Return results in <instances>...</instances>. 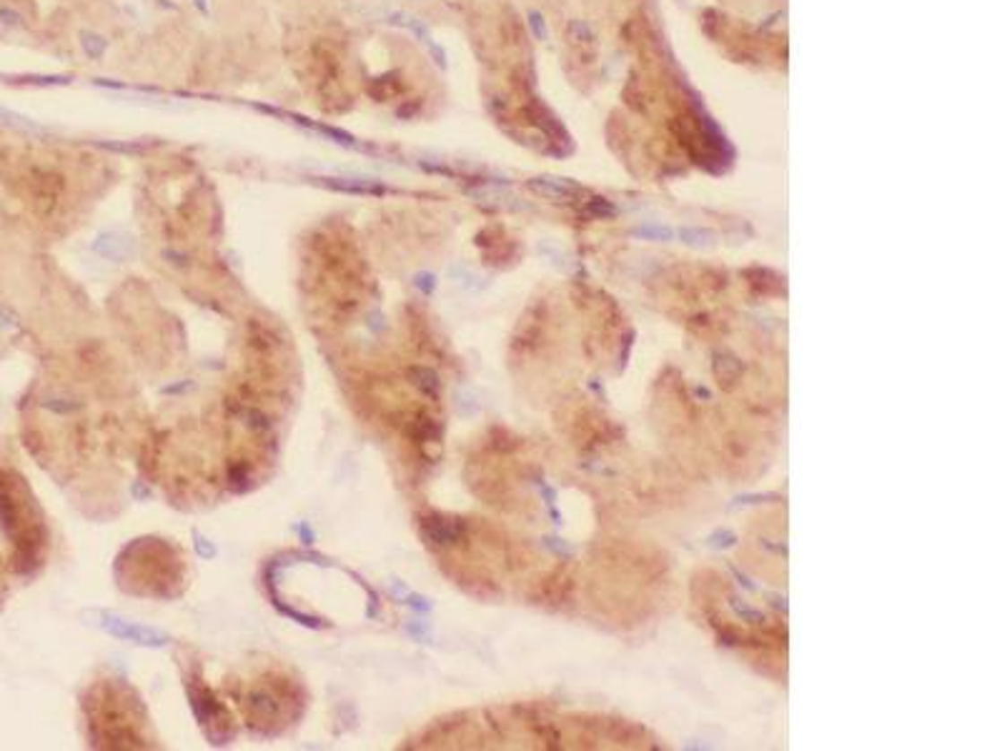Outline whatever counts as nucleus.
Returning <instances> with one entry per match:
<instances>
[{"label": "nucleus", "instance_id": "obj_2", "mask_svg": "<svg viewBox=\"0 0 1002 751\" xmlns=\"http://www.w3.org/2000/svg\"><path fill=\"white\" fill-rule=\"evenodd\" d=\"M103 618H106V621H100L103 629L108 631V634H113V636H118V639H125V642L146 643V646H160V643L168 642V636L156 629L135 626V624H128V621H121V618L116 617H103Z\"/></svg>", "mask_w": 1002, "mask_h": 751}, {"label": "nucleus", "instance_id": "obj_1", "mask_svg": "<svg viewBox=\"0 0 1002 751\" xmlns=\"http://www.w3.org/2000/svg\"><path fill=\"white\" fill-rule=\"evenodd\" d=\"M0 529L21 561H36L46 546V529L28 486L18 473L0 469Z\"/></svg>", "mask_w": 1002, "mask_h": 751}, {"label": "nucleus", "instance_id": "obj_8", "mask_svg": "<svg viewBox=\"0 0 1002 751\" xmlns=\"http://www.w3.org/2000/svg\"><path fill=\"white\" fill-rule=\"evenodd\" d=\"M679 236H682V241L689 243V246H709V243H712V233H709V230L682 229L679 230Z\"/></svg>", "mask_w": 1002, "mask_h": 751}, {"label": "nucleus", "instance_id": "obj_6", "mask_svg": "<svg viewBox=\"0 0 1002 751\" xmlns=\"http://www.w3.org/2000/svg\"><path fill=\"white\" fill-rule=\"evenodd\" d=\"M566 33H569V40L574 43V46H592L594 43V28L587 23V21H582V18H574V21H569V28H566Z\"/></svg>", "mask_w": 1002, "mask_h": 751}, {"label": "nucleus", "instance_id": "obj_11", "mask_svg": "<svg viewBox=\"0 0 1002 751\" xmlns=\"http://www.w3.org/2000/svg\"><path fill=\"white\" fill-rule=\"evenodd\" d=\"M83 38H86V40H83V46H86L88 56H100V53H103V50L96 48V46H106V40H100V38H99V43H91V36H83Z\"/></svg>", "mask_w": 1002, "mask_h": 751}, {"label": "nucleus", "instance_id": "obj_5", "mask_svg": "<svg viewBox=\"0 0 1002 751\" xmlns=\"http://www.w3.org/2000/svg\"><path fill=\"white\" fill-rule=\"evenodd\" d=\"M742 371H745V366H742V361H739L734 353L730 351L714 353V376H717L720 386L732 388L734 384L742 378Z\"/></svg>", "mask_w": 1002, "mask_h": 751}, {"label": "nucleus", "instance_id": "obj_4", "mask_svg": "<svg viewBox=\"0 0 1002 751\" xmlns=\"http://www.w3.org/2000/svg\"><path fill=\"white\" fill-rule=\"evenodd\" d=\"M529 188L541 198H549V201H572L576 195H582V186L566 181V178H551V176H541V178H531Z\"/></svg>", "mask_w": 1002, "mask_h": 751}, {"label": "nucleus", "instance_id": "obj_7", "mask_svg": "<svg viewBox=\"0 0 1002 751\" xmlns=\"http://www.w3.org/2000/svg\"><path fill=\"white\" fill-rule=\"evenodd\" d=\"M584 211H587L592 219H614L617 216V206L611 203V201H607V198H592V201H587V206H584Z\"/></svg>", "mask_w": 1002, "mask_h": 751}, {"label": "nucleus", "instance_id": "obj_3", "mask_svg": "<svg viewBox=\"0 0 1002 751\" xmlns=\"http://www.w3.org/2000/svg\"><path fill=\"white\" fill-rule=\"evenodd\" d=\"M421 531L428 544L434 546H453L462 536H464V526L456 522V519H446V516H427L421 522Z\"/></svg>", "mask_w": 1002, "mask_h": 751}, {"label": "nucleus", "instance_id": "obj_12", "mask_svg": "<svg viewBox=\"0 0 1002 751\" xmlns=\"http://www.w3.org/2000/svg\"><path fill=\"white\" fill-rule=\"evenodd\" d=\"M196 3L201 5V8H206V0H196Z\"/></svg>", "mask_w": 1002, "mask_h": 751}, {"label": "nucleus", "instance_id": "obj_9", "mask_svg": "<svg viewBox=\"0 0 1002 751\" xmlns=\"http://www.w3.org/2000/svg\"><path fill=\"white\" fill-rule=\"evenodd\" d=\"M635 233L636 236H642V238H652V241H669V238H672V230L661 229V226H642V229H636Z\"/></svg>", "mask_w": 1002, "mask_h": 751}, {"label": "nucleus", "instance_id": "obj_10", "mask_svg": "<svg viewBox=\"0 0 1002 751\" xmlns=\"http://www.w3.org/2000/svg\"><path fill=\"white\" fill-rule=\"evenodd\" d=\"M529 23H531V30H534L537 40H547V23H544L541 13H531V15H529Z\"/></svg>", "mask_w": 1002, "mask_h": 751}]
</instances>
